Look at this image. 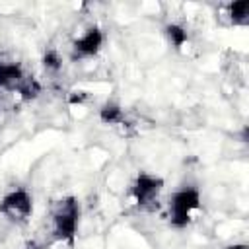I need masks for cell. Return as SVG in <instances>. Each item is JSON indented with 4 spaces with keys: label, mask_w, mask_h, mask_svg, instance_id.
I'll return each mask as SVG.
<instances>
[{
    "label": "cell",
    "mask_w": 249,
    "mask_h": 249,
    "mask_svg": "<svg viewBox=\"0 0 249 249\" xmlns=\"http://www.w3.org/2000/svg\"><path fill=\"white\" fill-rule=\"evenodd\" d=\"M226 249H247V245L245 243H233V245H228Z\"/></svg>",
    "instance_id": "13"
},
{
    "label": "cell",
    "mask_w": 249,
    "mask_h": 249,
    "mask_svg": "<svg viewBox=\"0 0 249 249\" xmlns=\"http://www.w3.org/2000/svg\"><path fill=\"white\" fill-rule=\"evenodd\" d=\"M27 76L23 74V68L18 62H4L0 60V88L10 91H19Z\"/></svg>",
    "instance_id": "6"
},
{
    "label": "cell",
    "mask_w": 249,
    "mask_h": 249,
    "mask_svg": "<svg viewBox=\"0 0 249 249\" xmlns=\"http://www.w3.org/2000/svg\"><path fill=\"white\" fill-rule=\"evenodd\" d=\"M200 206V193L195 187H185L171 196L169 222L173 228H185L191 222V212Z\"/></svg>",
    "instance_id": "2"
},
{
    "label": "cell",
    "mask_w": 249,
    "mask_h": 249,
    "mask_svg": "<svg viewBox=\"0 0 249 249\" xmlns=\"http://www.w3.org/2000/svg\"><path fill=\"white\" fill-rule=\"evenodd\" d=\"M43 64H45V68H47V70H51V72L60 70V66H62L60 54H58L54 49H47V51H45V54H43Z\"/></svg>",
    "instance_id": "11"
},
{
    "label": "cell",
    "mask_w": 249,
    "mask_h": 249,
    "mask_svg": "<svg viewBox=\"0 0 249 249\" xmlns=\"http://www.w3.org/2000/svg\"><path fill=\"white\" fill-rule=\"evenodd\" d=\"M86 97H88L86 91H72V93L68 95V103H72V105H76V103H84Z\"/></svg>",
    "instance_id": "12"
},
{
    "label": "cell",
    "mask_w": 249,
    "mask_h": 249,
    "mask_svg": "<svg viewBox=\"0 0 249 249\" xmlns=\"http://www.w3.org/2000/svg\"><path fill=\"white\" fill-rule=\"evenodd\" d=\"M163 187V181L150 173H140L132 185V196L140 208H148L158 200V195Z\"/></svg>",
    "instance_id": "4"
},
{
    "label": "cell",
    "mask_w": 249,
    "mask_h": 249,
    "mask_svg": "<svg viewBox=\"0 0 249 249\" xmlns=\"http://www.w3.org/2000/svg\"><path fill=\"white\" fill-rule=\"evenodd\" d=\"M39 91H41V86H39V82L35 80V78H29L27 76V80L23 82V86L19 88V95L25 99V101H29V99H35L37 95H39Z\"/></svg>",
    "instance_id": "10"
},
{
    "label": "cell",
    "mask_w": 249,
    "mask_h": 249,
    "mask_svg": "<svg viewBox=\"0 0 249 249\" xmlns=\"http://www.w3.org/2000/svg\"><path fill=\"white\" fill-rule=\"evenodd\" d=\"M165 35H167V39H169V43L175 47V49H181L187 41H189V33H187V29L185 27H181L179 23H169V25H165Z\"/></svg>",
    "instance_id": "8"
},
{
    "label": "cell",
    "mask_w": 249,
    "mask_h": 249,
    "mask_svg": "<svg viewBox=\"0 0 249 249\" xmlns=\"http://www.w3.org/2000/svg\"><path fill=\"white\" fill-rule=\"evenodd\" d=\"M80 222V202L74 196H64L53 208V231L56 239L74 243Z\"/></svg>",
    "instance_id": "1"
},
{
    "label": "cell",
    "mask_w": 249,
    "mask_h": 249,
    "mask_svg": "<svg viewBox=\"0 0 249 249\" xmlns=\"http://www.w3.org/2000/svg\"><path fill=\"white\" fill-rule=\"evenodd\" d=\"M101 45H103V31L99 27H89L80 39L74 41L72 51L76 58H88V56L97 54Z\"/></svg>",
    "instance_id": "5"
},
{
    "label": "cell",
    "mask_w": 249,
    "mask_h": 249,
    "mask_svg": "<svg viewBox=\"0 0 249 249\" xmlns=\"http://www.w3.org/2000/svg\"><path fill=\"white\" fill-rule=\"evenodd\" d=\"M228 12H230L231 21L237 25H243L249 21V2H245V0L228 4Z\"/></svg>",
    "instance_id": "9"
},
{
    "label": "cell",
    "mask_w": 249,
    "mask_h": 249,
    "mask_svg": "<svg viewBox=\"0 0 249 249\" xmlns=\"http://www.w3.org/2000/svg\"><path fill=\"white\" fill-rule=\"evenodd\" d=\"M0 212L4 216H8L10 220H18L23 222L31 216L33 212V200L31 195L23 189H16L10 191L8 195H4V198L0 200Z\"/></svg>",
    "instance_id": "3"
},
{
    "label": "cell",
    "mask_w": 249,
    "mask_h": 249,
    "mask_svg": "<svg viewBox=\"0 0 249 249\" xmlns=\"http://www.w3.org/2000/svg\"><path fill=\"white\" fill-rule=\"evenodd\" d=\"M99 119L105 124H119V123L124 121V115H123L121 105H117V103H105L99 109Z\"/></svg>",
    "instance_id": "7"
},
{
    "label": "cell",
    "mask_w": 249,
    "mask_h": 249,
    "mask_svg": "<svg viewBox=\"0 0 249 249\" xmlns=\"http://www.w3.org/2000/svg\"><path fill=\"white\" fill-rule=\"evenodd\" d=\"M25 249H39V245H35V243H31V245H27Z\"/></svg>",
    "instance_id": "14"
}]
</instances>
